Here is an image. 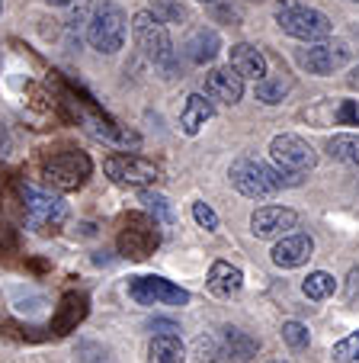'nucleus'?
I'll return each instance as SVG.
<instances>
[{
    "label": "nucleus",
    "mask_w": 359,
    "mask_h": 363,
    "mask_svg": "<svg viewBox=\"0 0 359 363\" xmlns=\"http://www.w3.org/2000/svg\"><path fill=\"white\" fill-rule=\"evenodd\" d=\"M276 26L298 42H321V39H331V33H334V23L321 10L305 7L298 0H279Z\"/></svg>",
    "instance_id": "1"
},
{
    "label": "nucleus",
    "mask_w": 359,
    "mask_h": 363,
    "mask_svg": "<svg viewBox=\"0 0 359 363\" xmlns=\"http://www.w3.org/2000/svg\"><path fill=\"white\" fill-rule=\"evenodd\" d=\"M228 177H231V184H234V190L244 193L247 199H273L285 184L283 174H279V167L273 171L270 164L251 158V155L237 158L234 164H231Z\"/></svg>",
    "instance_id": "2"
},
{
    "label": "nucleus",
    "mask_w": 359,
    "mask_h": 363,
    "mask_svg": "<svg viewBox=\"0 0 359 363\" xmlns=\"http://www.w3.org/2000/svg\"><path fill=\"white\" fill-rule=\"evenodd\" d=\"M87 42L103 52V55H115L125 42V13L113 0H100L90 13L87 23Z\"/></svg>",
    "instance_id": "3"
},
{
    "label": "nucleus",
    "mask_w": 359,
    "mask_h": 363,
    "mask_svg": "<svg viewBox=\"0 0 359 363\" xmlns=\"http://www.w3.org/2000/svg\"><path fill=\"white\" fill-rule=\"evenodd\" d=\"M132 33H135L138 48H142L154 65H161V68L173 65V42H170V33L161 16H154L151 10H138V13L132 16Z\"/></svg>",
    "instance_id": "4"
},
{
    "label": "nucleus",
    "mask_w": 359,
    "mask_h": 363,
    "mask_svg": "<svg viewBox=\"0 0 359 363\" xmlns=\"http://www.w3.org/2000/svg\"><path fill=\"white\" fill-rule=\"evenodd\" d=\"M270 158H273V164L279 167L283 177L298 180V174H308L318 164V151H314L305 138L285 132V135H276L270 142Z\"/></svg>",
    "instance_id": "5"
},
{
    "label": "nucleus",
    "mask_w": 359,
    "mask_h": 363,
    "mask_svg": "<svg viewBox=\"0 0 359 363\" xmlns=\"http://www.w3.org/2000/svg\"><path fill=\"white\" fill-rule=\"evenodd\" d=\"M90 171H93V164H90V158L84 155V151H52L45 158V177L52 180L58 190H77V186L87 184Z\"/></svg>",
    "instance_id": "6"
},
{
    "label": "nucleus",
    "mask_w": 359,
    "mask_h": 363,
    "mask_svg": "<svg viewBox=\"0 0 359 363\" xmlns=\"http://www.w3.org/2000/svg\"><path fill=\"white\" fill-rule=\"evenodd\" d=\"M23 199H26L29 225L39 228L42 235H55L64 222H68V206H64L58 196H52V193H42V190L26 186V190H23Z\"/></svg>",
    "instance_id": "7"
},
{
    "label": "nucleus",
    "mask_w": 359,
    "mask_h": 363,
    "mask_svg": "<svg viewBox=\"0 0 359 363\" xmlns=\"http://www.w3.org/2000/svg\"><path fill=\"white\" fill-rule=\"evenodd\" d=\"M129 296L138 306H186L190 293L180 286H173L164 277H135L129 283Z\"/></svg>",
    "instance_id": "8"
},
{
    "label": "nucleus",
    "mask_w": 359,
    "mask_h": 363,
    "mask_svg": "<svg viewBox=\"0 0 359 363\" xmlns=\"http://www.w3.org/2000/svg\"><path fill=\"white\" fill-rule=\"evenodd\" d=\"M346 62H350V45L340 42V39H334V42L321 39V42H314L308 52L298 55V65H302L305 71H312V74H318V77L334 74V71H340Z\"/></svg>",
    "instance_id": "9"
},
{
    "label": "nucleus",
    "mask_w": 359,
    "mask_h": 363,
    "mask_svg": "<svg viewBox=\"0 0 359 363\" xmlns=\"http://www.w3.org/2000/svg\"><path fill=\"white\" fill-rule=\"evenodd\" d=\"M157 247V225L148 216H129L122 235H119V251L132 261H144Z\"/></svg>",
    "instance_id": "10"
},
{
    "label": "nucleus",
    "mask_w": 359,
    "mask_h": 363,
    "mask_svg": "<svg viewBox=\"0 0 359 363\" xmlns=\"http://www.w3.org/2000/svg\"><path fill=\"white\" fill-rule=\"evenodd\" d=\"M103 171H106L115 184H129V186H148L161 177L151 161L135 158V155H109V158L103 161Z\"/></svg>",
    "instance_id": "11"
},
{
    "label": "nucleus",
    "mask_w": 359,
    "mask_h": 363,
    "mask_svg": "<svg viewBox=\"0 0 359 363\" xmlns=\"http://www.w3.org/2000/svg\"><path fill=\"white\" fill-rule=\"evenodd\" d=\"M295 222L298 216L285 206H260L251 216V232L257 238H279V235H289L295 228Z\"/></svg>",
    "instance_id": "12"
},
{
    "label": "nucleus",
    "mask_w": 359,
    "mask_h": 363,
    "mask_svg": "<svg viewBox=\"0 0 359 363\" xmlns=\"http://www.w3.org/2000/svg\"><path fill=\"white\" fill-rule=\"evenodd\" d=\"M314 254V241L308 238V235H283V241H276L270 251L273 264L283 270H295L302 267V264L312 261Z\"/></svg>",
    "instance_id": "13"
},
{
    "label": "nucleus",
    "mask_w": 359,
    "mask_h": 363,
    "mask_svg": "<svg viewBox=\"0 0 359 363\" xmlns=\"http://www.w3.org/2000/svg\"><path fill=\"white\" fill-rule=\"evenodd\" d=\"M205 96L234 106V103H241V96H244V77L237 74L231 65L228 68L209 71V74H205Z\"/></svg>",
    "instance_id": "14"
},
{
    "label": "nucleus",
    "mask_w": 359,
    "mask_h": 363,
    "mask_svg": "<svg viewBox=\"0 0 359 363\" xmlns=\"http://www.w3.org/2000/svg\"><path fill=\"white\" fill-rule=\"evenodd\" d=\"M231 68L244 77V81H263L266 77V58L257 45L237 42V45H231Z\"/></svg>",
    "instance_id": "15"
},
{
    "label": "nucleus",
    "mask_w": 359,
    "mask_h": 363,
    "mask_svg": "<svg viewBox=\"0 0 359 363\" xmlns=\"http://www.w3.org/2000/svg\"><path fill=\"white\" fill-rule=\"evenodd\" d=\"M241 286H244V274L237 267H231L228 261H215L209 270V289L215 296H222V299H231L234 293H241Z\"/></svg>",
    "instance_id": "16"
},
{
    "label": "nucleus",
    "mask_w": 359,
    "mask_h": 363,
    "mask_svg": "<svg viewBox=\"0 0 359 363\" xmlns=\"http://www.w3.org/2000/svg\"><path fill=\"white\" fill-rule=\"evenodd\" d=\"M212 113H215L212 110V100H205L203 94H193V96H186V106H183V113H180V125H183L186 135H196L212 119Z\"/></svg>",
    "instance_id": "17"
},
{
    "label": "nucleus",
    "mask_w": 359,
    "mask_h": 363,
    "mask_svg": "<svg viewBox=\"0 0 359 363\" xmlns=\"http://www.w3.org/2000/svg\"><path fill=\"white\" fill-rule=\"evenodd\" d=\"M218 48H222V39H218L215 29H196L193 39L186 42V55H190V62L205 65L218 55Z\"/></svg>",
    "instance_id": "18"
},
{
    "label": "nucleus",
    "mask_w": 359,
    "mask_h": 363,
    "mask_svg": "<svg viewBox=\"0 0 359 363\" xmlns=\"http://www.w3.org/2000/svg\"><path fill=\"white\" fill-rule=\"evenodd\" d=\"M151 363H186V350L176 335H154L148 347Z\"/></svg>",
    "instance_id": "19"
},
{
    "label": "nucleus",
    "mask_w": 359,
    "mask_h": 363,
    "mask_svg": "<svg viewBox=\"0 0 359 363\" xmlns=\"http://www.w3.org/2000/svg\"><path fill=\"white\" fill-rule=\"evenodd\" d=\"M257 350V341L247 337L241 328H224L222 331V354L231 360H247V357Z\"/></svg>",
    "instance_id": "20"
},
{
    "label": "nucleus",
    "mask_w": 359,
    "mask_h": 363,
    "mask_svg": "<svg viewBox=\"0 0 359 363\" xmlns=\"http://www.w3.org/2000/svg\"><path fill=\"white\" fill-rule=\"evenodd\" d=\"M327 155L340 164H359V135H334L327 142Z\"/></svg>",
    "instance_id": "21"
},
{
    "label": "nucleus",
    "mask_w": 359,
    "mask_h": 363,
    "mask_svg": "<svg viewBox=\"0 0 359 363\" xmlns=\"http://www.w3.org/2000/svg\"><path fill=\"white\" fill-rule=\"evenodd\" d=\"M292 90V81L289 77H263V81H257V100L260 103H283L285 100V94Z\"/></svg>",
    "instance_id": "22"
},
{
    "label": "nucleus",
    "mask_w": 359,
    "mask_h": 363,
    "mask_svg": "<svg viewBox=\"0 0 359 363\" xmlns=\"http://www.w3.org/2000/svg\"><path fill=\"white\" fill-rule=\"evenodd\" d=\"M334 289H337V280H334L331 274H324V270H314V274H308V280L302 283V293H305L308 299H314V302L334 296Z\"/></svg>",
    "instance_id": "23"
},
{
    "label": "nucleus",
    "mask_w": 359,
    "mask_h": 363,
    "mask_svg": "<svg viewBox=\"0 0 359 363\" xmlns=\"http://www.w3.org/2000/svg\"><path fill=\"white\" fill-rule=\"evenodd\" d=\"M331 357H334V363H356L359 360V331H353L343 341L334 344Z\"/></svg>",
    "instance_id": "24"
},
{
    "label": "nucleus",
    "mask_w": 359,
    "mask_h": 363,
    "mask_svg": "<svg viewBox=\"0 0 359 363\" xmlns=\"http://www.w3.org/2000/svg\"><path fill=\"white\" fill-rule=\"evenodd\" d=\"M151 13L161 16L164 23H183L186 16V7L180 4V0H154V7H151Z\"/></svg>",
    "instance_id": "25"
},
{
    "label": "nucleus",
    "mask_w": 359,
    "mask_h": 363,
    "mask_svg": "<svg viewBox=\"0 0 359 363\" xmlns=\"http://www.w3.org/2000/svg\"><path fill=\"white\" fill-rule=\"evenodd\" d=\"M283 341L289 344L292 350H302V347H308L312 335H308V328L302 322H285L283 325Z\"/></svg>",
    "instance_id": "26"
},
{
    "label": "nucleus",
    "mask_w": 359,
    "mask_h": 363,
    "mask_svg": "<svg viewBox=\"0 0 359 363\" xmlns=\"http://www.w3.org/2000/svg\"><path fill=\"white\" fill-rule=\"evenodd\" d=\"M196 354H199V363H205V360H215V357H224L222 354V337H196Z\"/></svg>",
    "instance_id": "27"
},
{
    "label": "nucleus",
    "mask_w": 359,
    "mask_h": 363,
    "mask_svg": "<svg viewBox=\"0 0 359 363\" xmlns=\"http://www.w3.org/2000/svg\"><path fill=\"white\" fill-rule=\"evenodd\" d=\"M193 219H196L205 232H215V228H218V216L212 213V206H205L203 199H199V203H193Z\"/></svg>",
    "instance_id": "28"
},
{
    "label": "nucleus",
    "mask_w": 359,
    "mask_h": 363,
    "mask_svg": "<svg viewBox=\"0 0 359 363\" xmlns=\"http://www.w3.org/2000/svg\"><path fill=\"white\" fill-rule=\"evenodd\" d=\"M142 203H148L151 209L161 216V222H170V219H173V216H170V209H167V199H164V196H154V193H142Z\"/></svg>",
    "instance_id": "29"
},
{
    "label": "nucleus",
    "mask_w": 359,
    "mask_h": 363,
    "mask_svg": "<svg viewBox=\"0 0 359 363\" xmlns=\"http://www.w3.org/2000/svg\"><path fill=\"white\" fill-rule=\"evenodd\" d=\"M16 245H20V238H16V232L10 225H0V257L4 254H13Z\"/></svg>",
    "instance_id": "30"
},
{
    "label": "nucleus",
    "mask_w": 359,
    "mask_h": 363,
    "mask_svg": "<svg viewBox=\"0 0 359 363\" xmlns=\"http://www.w3.org/2000/svg\"><path fill=\"white\" fill-rule=\"evenodd\" d=\"M337 119H340V123H346V125L359 123V106H356V103H343V106H340V113H337Z\"/></svg>",
    "instance_id": "31"
},
{
    "label": "nucleus",
    "mask_w": 359,
    "mask_h": 363,
    "mask_svg": "<svg viewBox=\"0 0 359 363\" xmlns=\"http://www.w3.org/2000/svg\"><path fill=\"white\" fill-rule=\"evenodd\" d=\"M154 328H161V335H173V331H180L176 325H170V322H154Z\"/></svg>",
    "instance_id": "32"
},
{
    "label": "nucleus",
    "mask_w": 359,
    "mask_h": 363,
    "mask_svg": "<svg viewBox=\"0 0 359 363\" xmlns=\"http://www.w3.org/2000/svg\"><path fill=\"white\" fill-rule=\"evenodd\" d=\"M346 84H350L353 90H359V65H356V68L350 71V77H346Z\"/></svg>",
    "instance_id": "33"
},
{
    "label": "nucleus",
    "mask_w": 359,
    "mask_h": 363,
    "mask_svg": "<svg viewBox=\"0 0 359 363\" xmlns=\"http://www.w3.org/2000/svg\"><path fill=\"white\" fill-rule=\"evenodd\" d=\"M45 4H52V7H68V4H81V0H45Z\"/></svg>",
    "instance_id": "34"
},
{
    "label": "nucleus",
    "mask_w": 359,
    "mask_h": 363,
    "mask_svg": "<svg viewBox=\"0 0 359 363\" xmlns=\"http://www.w3.org/2000/svg\"><path fill=\"white\" fill-rule=\"evenodd\" d=\"M199 4H218V0H199Z\"/></svg>",
    "instance_id": "35"
},
{
    "label": "nucleus",
    "mask_w": 359,
    "mask_h": 363,
    "mask_svg": "<svg viewBox=\"0 0 359 363\" xmlns=\"http://www.w3.org/2000/svg\"><path fill=\"white\" fill-rule=\"evenodd\" d=\"M0 13H4V0H0Z\"/></svg>",
    "instance_id": "36"
},
{
    "label": "nucleus",
    "mask_w": 359,
    "mask_h": 363,
    "mask_svg": "<svg viewBox=\"0 0 359 363\" xmlns=\"http://www.w3.org/2000/svg\"><path fill=\"white\" fill-rule=\"evenodd\" d=\"M270 363H285V360H270Z\"/></svg>",
    "instance_id": "37"
},
{
    "label": "nucleus",
    "mask_w": 359,
    "mask_h": 363,
    "mask_svg": "<svg viewBox=\"0 0 359 363\" xmlns=\"http://www.w3.org/2000/svg\"><path fill=\"white\" fill-rule=\"evenodd\" d=\"M353 4H359V0H353Z\"/></svg>",
    "instance_id": "38"
}]
</instances>
